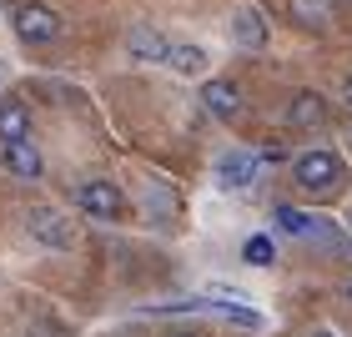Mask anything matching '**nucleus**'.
I'll return each instance as SVG.
<instances>
[{
    "label": "nucleus",
    "mask_w": 352,
    "mask_h": 337,
    "mask_svg": "<svg viewBox=\"0 0 352 337\" xmlns=\"http://www.w3.org/2000/svg\"><path fill=\"white\" fill-rule=\"evenodd\" d=\"M292 176L302 191H317V197H327V191L342 186V162L332 151H302L292 162Z\"/></svg>",
    "instance_id": "f257e3e1"
},
{
    "label": "nucleus",
    "mask_w": 352,
    "mask_h": 337,
    "mask_svg": "<svg viewBox=\"0 0 352 337\" xmlns=\"http://www.w3.org/2000/svg\"><path fill=\"white\" fill-rule=\"evenodd\" d=\"M15 36H21L25 45H45L60 36V21L51 6H41V0H21L15 6Z\"/></svg>",
    "instance_id": "f03ea898"
},
{
    "label": "nucleus",
    "mask_w": 352,
    "mask_h": 337,
    "mask_svg": "<svg viewBox=\"0 0 352 337\" xmlns=\"http://www.w3.org/2000/svg\"><path fill=\"white\" fill-rule=\"evenodd\" d=\"M76 206H81L86 217H96V221H116L126 202H121L116 182H81L76 186Z\"/></svg>",
    "instance_id": "7ed1b4c3"
},
{
    "label": "nucleus",
    "mask_w": 352,
    "mask_h": 337,
    "mask_svg": "<svg viewBox=\"0 0 352 337\" xmlns=\"http://www.w3.org/2000/svg\"><path fill=\"white\" fill-rule=\"evenodd\" d=\"M30 237L45 242V247H56V252H66V247L76 242L66 212H56V206H36V212H30Z\"/></svg>",
    "instance_id": "20e7f679"
},
{
    "label": "nucleus",
    "mask_w": 352,
    "mask_h": 337,
    "mask_svg": "<svg viewBox=\"0 0 352 337\" xmlns=\"http://www.w3.org/2000/svg\"><path fill=\"white\" fill-rule=\"evenodd\" d=\"M257 166H262L257 151H227V156L217 162V182L227 186V191H242V186L257 182Z\"/></svg>",
    "instance_id": "39448f33"
},
{
    "label": "nucleus",
    "mask_w": 352,
    "mask_h": 337,
    "mask_svg": "<svg viewBox=\"0 0 352 337\" xmlns=\"http://www.w3.org/2000/svg\"><path fill=\"white\" fill-rule=\"evenodd\" d=\"M232 41H236V51H267V21H262L257 6H236Z\"/></svg>",
    "instance_id": "423d86ee"
},
{
    "label": "nucleus",
    "mask_w": 352,
    "mask_h": 337,
    "mask_svg": "<svg viewBox=\"0 0 352 337\" xmlns=\"http://www.w3.org/2000/svg\"><path fill=\"white\" fill-rule=\"evenodd\" d=\"M0 166H6L10 176H21V182H36V176L45 171L41 151L30 146V141H10V146H0Z\"/></svg>",
    "instance_id": "0eeeda50"
},
{
    "label": "nucleus",
    "mask_w": 352,
    "mask_h": 337,
    "mask_svg": "<svg viewBox=\"0 0 352 337\" xmlns=\"http://www.w3.org/2000/svg\"><path fill=\"white\" fill-rule=\"evenodd\" d=\"M201 101H206V111L221 116V121H236V116H242V91H236L232 81H206V86H201Z\"/></svg>",
    "instance_id": "6e6552de"
},
{
    "label": "nucleus",
    "mask_w": 352,
    "mask_h": 337,
    "mask_svg": "<svg viewBox=\"0 0 352 337\" xmlns=\"http://www.w3.org/2000/svg\"><path fill=\"white\" fill-rule=\"evenodd\" d=\"M10 141H30V111L21 101L0 106V146H10Z\"/></svg>",
    "instance_id": "1a4fd4ad"
},
{
    "label": "nucleus",
    "mask_w": 352,
    "mask_h": 337,
    "mask_svg": "<svg viewBox=\"0 0 352 337\" xmlns=\"http://www.w3.org/2000/svg\"><path fill=\"white\" fill-rule=\"evenodd\" d=\"M322 116H327V106H322V96H317V91H297L292 106H287V121H292V126H317Z\"/></svg>",
    "instance_id": "9d476101"
},
{
    "label": "nucleus",
    "mask_w": 352,
    "mask_h": 337,
    "mask_svg": "<svg viewBox=\"0 0 352 337\" xmlns=\"http://www.w3.org/2000/svg\"><path fill=\"white\" fill-rule=\"evenodd\" d=\"M131 51H136L141 61H171L176 45H171L166 36H156V30H131Z\"/></svg>",
    "instance_id": "9b49d317"
},
{
    "label": "nucleus",
    "mask_w": 352,
    "mask_h": 337,
    "mask_svg": "<svg viewBox=\"0 0 352 337\" xmlns=\"http://www.w3.org/2000/svg\"><path fill=\"white\" fill-rule=\"evenodd\" d=\"M166 66H171L176 76H201V71H206V45H176Z\"/></svg>",
    "instance_id": "f8f14e48"
},
{
    "label": "nucleus",
    "mask_w": 352,
    "mask_h": 337,
    "mask_svg": "<svg viewBox=\"0 0 352 337\" xmlns=\"http://www.w3.org/2000/svg\"><path fill=\"white\" fill-rule=\"evenodd\" d=\"M277 227L292 232V237H312V232H317V217L297 212V206H277Z\"/></svg>",
    "instance_id": "ddd939ff"
},
{
    "label": "nucleus",
    "mask_w": 352,
    "mask_h": 337,
    "mask_svg": "<svg viewBox=\"0 0 352 337\" xmlns=\"http://www.w3.org/2000/svg\"><path fill=\"white\" fill-rule=\"evenodd\" d=\"M327 10H332V0H292V15L302 25H327Z\"/></svg>",
    "instance_id": "4468645a"
},
{
    "label": "nucleus",
    "mask_w": 352,
    "mask_h": 337,
    "mask_svg": "<svg viewBox=\"0 0 352 337\" xmlns=\"http://www.w3.org/2000/svg\"><path fill=\"white\" fill-rule=\"evenodd\" d=\"M242 257H247V262H252V267H267V262H272V257H277V247H272V237H252V242H247V252H242Z\"/></svg>",
    "instance_id": "2eb2a0df"
},
{
    "label": "nucleus",
    "mask_w": 352,
    "mask_h": 337,
    "mask_svg": "<svg viewBox=\"0 0 352 337\" xmlns=\"http://www.w3.org/2000/svg\"><path fill=\"white\" fill-rule=\"evenodd\" d=\"M146 206H151V212H156V206H162V212H176V197H171L166 186H151L146 191Z\"/></svg>",
    "instance_id": "dca6fc26"
},
{
    "label": "nucleus",
    "mask_w": 352,
    "mask_h": 337,
    "mask_svg": "<svg viewBox=\"0 0 352 337\" xmlns=\"http://www.w3.org/2000/svg\"><path fill=\"white\" fill-rule=\"evenodd\" d=\"M342 101L352 106V71H347V81H342Z\"/></svg>",
    "instance_id": "f3484780"
},
{
    "label": "nucleus",
    "mask_w": 352,
    "mask_h": 337,
    "mask_svg": "<svg viewBox=\"0 0 352 337\" xmlns=\"http://www.w3.org/2000/svg\"><path fill=\"white\" fill-rule=\"evenodd\" d=\"M347 297H352V277H347Z\"/></svg>",
    "instance_id": "a211bd4d"
},
{
    "label": "nucleus",
    "mask_w": 352,
    "mask_h": 337,
    "mask_svg": "<svg viewBox=\"0 0 352 337\" xmlns=\"http://www.w3.org/2000/svg\"><path fill=\"white\" fill-rule=\"evenodd\" d=\"M312 337H332V332H312Z\"/></svg>",
    "instance_id": "6ab92c4d"
},
{
    "label": "nucleus",
    "mask_w": 352,
    "mask_h": 337,
    "mask_svg": "<svg viewBox=\"0 0 352 337\" xmlns=\"http://www.w3.org/2000/svg\"><path fill=\"white\" fill-rule=\"evenodd\" d=\"M171 337H191V332H171Z\"/></svg>",
    "instance_id": "aec40b11"
}]
</instances>
